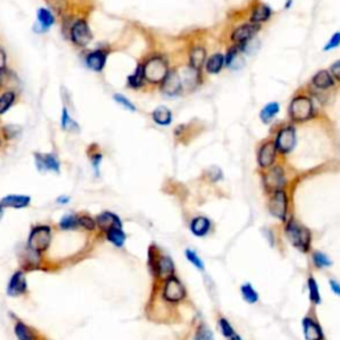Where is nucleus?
I'll return each mask as SVG.
<instances>
[{
    "label": "nucleus",
    "mask_w": 340,
    "mask_h": 340,
    "mask_svg": "<svg viewBox=\"0 0 340 340\" xmlns=\"http://www.w3.org/2000/svg\"><path fill=\"white\" fill-rule=\"evenodd\" d=\"M148 268L157 287L175 275L174 261L170 255L162 253L156 245H151L148 250Z\"/></svg>",
    "instance_id": "1"
},
{
    "label": "nucleus",
    "mask_w": 340,
    "mask_h": 340,
    "mask_svg": "<svg viewBox=\"0 0 340 340\" xmlns=\"http://www.w3.org/2000/svg\"><path fill=\"white\" fill-rule=\"evenodd\" d=\"M156 288H158L160 291L161 301L166 304H171V306L180 304L188 298L186 287L177 275H173L169 279H166L165 282L161 283Z\"/></svg>",
    "instance_id": "2"
},
{
    "label": "nucleus",
    "mask_w": 340,
    "mask_h": 340,
    "mask_svg": "<svg viewBox=\"0 0 340 340\" xmlns=\"http://www.w3.org/2000/svg\"><path fill=\"white\" fill-rule=\"evenodd\" d=\"M284 234L288 242L301 253H308L311 248V233L307 227L294 219H290L284 227Z\"/></svg>",
    "instance_id": "3"
},
{
    "label": "nucleus",
    "mask_w": 340,
    "mask_h": 340,
    "mask_svg": "<svg viewBox=\"0 0 340 340\" xmlns=\"http://www.w3.org/2000/svg\"><path fill=\"white\" fill-rule=\"evenodd\" d=\"M52 238H54V230L49 225H36L29 231L27 247L44 255L51 247Z\"/></svg>",
    "instance_id": "4"
},
{
    "label": "nucleus",
    "mask_w": 340,
    "mask_h": 340,
    "mask_svg": "<svg viewBox=\"0 0 340 340\" xmlns=\"http://www.w3.org/2000/svg\"><path fill=\"white\" fill-rule=\"evenodd\" d=\"M314 104L311 98L306 96H298L292 98L288 107V116L292 122H306L314 116Z\"/></svg>",
    "instance_id": "5"
},
{
    "label": "nucleus",
    "mask_w": 340,
    "mask_h": 340,
    "mask_svg": "<svg viewBox=\"0 0 340 340\" xmlns=\"http://www.w3.org/2000/svg\"><path fill=\"white\" fill-rule=\"evenodd\" d=\"M169 68L168 63L162 57L154 56L151 57L145 64H144V73H145V80L149 83L158 84L162 83L169 75Z\"/></svg>",
    "instance_id": "6"
},
{
    "label": "nucleus",
    "mask_w": 340,
    "mask_h": 340,
    "mask_svg": "<svg viewBox=\"0 0 340 340\" xmlns=\"http://www.w3.org/2000/svg\"><path fill=\"white\" fill-rule=\"evenodd\" d=\"M5 294L10 298L24 297L28 294V281L25 270L19 268L11 275L8 284L5 287Z\"/></svg>",
    "instance_id": "7"
},
{
    "label": "nucleus",
    "mask_w": 340,
    "mask_h": 340,
    "mask_svg": "<svg viewBox=\"0 0 340 340\" xmlns=\"http://www.w3.org/2000/svg\"><path fill=\"white\" fill-rule=\"evenodd\" d=\"M274 142H275V146H277L278 153H281V154L291 153L294 151L295 145H297V132H295V128L287 125V127H283L282 129H279Z\"/></svg>",
    "instance_id": "8"
},
{
    "label": "nucleus",
    "mask_w": 340,
    "mask_h": 340,
    "mask_svg": "<svg viewBox=\"0 0 340 340\" xmlns=\"http://www.w3.org/2000/svg\"><path fill=\"white\" fill-rule=\"evenodd\" d=\"M268 211L272 217L286 221L287 213H288V197L284 190H278L275 193H271V197L268 199Z\"/></svg>",
    "instance_id": "9"
},
{
    "label": "nucleus",
    "mask_w": 340,
    "mask_h": 340,
    "mask_svg": "<svg viewBox=\"0 0 340 340\" xmlns=\"http://www.w3.org/2000/svg\"><path fill=\"white\" fill-rule=\"evenodd\" d=\"M264 188L268 193H275L278 190H283L284 184H286V177H284V170L282 166H274L264 173L263 177Z\"/></svg>",
    "instance_id": "10"
},
{
    "label": "nucleus",
    "mask_w": 340,
    "mask_h": 340,
    "mask_svg": "<svg viewBox=\"0 0 340 340\" xmlns=\"http://www.w3.org/2000/svg\"><path fill=\"white\" fill-rule=\"evenodd\" d=\"M259 24H254V23H247V24H242L234 29L231 34V41L235 44V47L242 48L246 44L250 43L255 35L259 32Z\"/></svg>",
    "instance_id": "11"
},
{
    "label": "nucleus",
    "mask_w": 340,
    "mask_h": 340,
    "mask_svg": "<svg viewBox=\"0 0 340 340\" xmlns=\"http://www.w3.org/2000/svg\"><path fill=\"white\" fill-rule=\"evenodd\" d=\"M278 149L275 146V142L267 141L264 142L258 151V165L262 169H270L274 162L277 160Z\"/></svg>",
    "instance_id": "12"
},
{
    "label": "nucleus",
    "mask_w": 340,
    "mask_h": 340,
    "mask_svg": "<svg viewBox=\"0 0 340 340\" xmlns=\"http://www.w3.org/2000/svg\"><path fill=\"white\" fill-rule=\"evenodd\" d=\"M71 38L73 43L77 44L78 47H85L92 41V32L89 31V27L84 20H78L71 29Z\"/></svg>",
    "instance_id": "13"
},
{
    "label": "nucleus",
    "mask_w": 340,
    "mask_h": 340,
    "mask_svg": "<svg viewBox=\"0 0 340 340\" xmlns=\"http://www.w3.org/2000/svg\"><path fill=\"white\" fill-rule=\"evenodd\" d=\"M96 224H97V228L102 234L108 233L112 228L124 227L121 218L112 211H102L98 214L96 217Z\"/></svg>",
    "instance_id": "14"
},
{
    "label": "nucleus",
    "mask_w": 340,
    "mask_h": 340,
    "mask_svg": "<svg viewBox=\"0 0 340 340\" xmlns=\"http://www.w3.org/2000/svg\"><path fill=\"white\" fill-rule=\"evenodd\" d=\"M14 334L18 340H41L38 330H35L25 321H20L19 318H15Z\"/></svg>",
    "instance_id": "15"
},
{
    "label": "nucleus",
    "mask_w": 340,
    "mask_h": 340,
    "mask_svg": "<svg viewBox=\"0 0 340 340\" xmlns=\"http://www.w3.org/2000/svg\"><path fill=\"white\" fill-rule=\"evenodd\" d=\"M302 327L306 340H324V332L321 330V324L311 316H306L303 319Z\"/></svg>",
    "instance_id": "16"
},
{
    "label": "nucleus",
    "mask_w": 340,
    "mask_h": 340,
    "mask_svg": "<svg viewBox=\"0 0 340 340\" xmlns=\"http://www.w3.org/2000/svg\"><path fill=\"white\" fill-rule=\"evenodd\" d=\"M43 254H39L31 250V248L25 247L23 253L20 254V264L23 270H35L43 266Z\"/></svg>",
    "instance_id": "17"
},
{
    "label": "nucleus",
    "mask_w": 340,
    "mask_h": 340,
    "mask_svg": "<svg viewBox=\"0 0 340 340\" xmlns=\"http://www.w3.org/2000/svg\"><path fill=\"white\" fill-rule=\"evenodd\" d=\"M182 81H181L180 73L175 71H170L169 75L166 76V78L162 81L161 89L162 92L168 94V96H175L182 91Z\"/></svg>",
    "instance_id": "18"
},
{
    "label": "nucleus",
    "mask_w": 340,
    "mask_h": 340,
    "mask_svg": "<svg viewBox=\"0 0 340 340\" xmlns=\"http://www.w3.org/2000/svg\"><path fill=\"white\" fill-rule=\"evenodd\" d=\"M189 228L194 237L204 238V237H206V235L210 233V230H211V221H210L208 217L198 215V217H194V218L190 221Z\"/></svg>",
    "instance_id": "19"
},
{
    "label": "nucleus",
    "mask_w": 340,
    "mask_h": 340,
    "mask_svg": "<svg viewBox=\"0 0 340 340\" xmlns=\"http://www.w3.org/2000/svg\"><path fill=\"white\" fill-rule=\"evenodd\" d=\"M29 204H31L29 195L10 194L0 199V205L3 208H11V209H24V208H28Z\"/></svg>",
    "instance_id": "20"
},
{
    "label": "nucleus",
    "mask_w": 340,
    "mask_h": 340,
    "mask_svg": "<svg viewBox=\"0 0 340 340\" xmlns=\"http://www.w3.org/2000/svg\"><path fill=\"white\" fill-rule=\"evenodd\" d=\"M35 160H36V166L40 171H44V170H52L55 173L60 171V164L56 160V157H54L52 154L41 156L39 153H35Z\"/></svg>",
    "instance_id": "21"
},
{
    "label": "nucleus",
    "mask_w": 340,
    "mask_h": 340,
    "mask_svg": "<svg viewBox=\"0 0 340 340\" xmlns=\"http://www.w3.org/2000/svg\"><path fill=\"white\" fill-rule=\"evenodd\" d=\"M250 16H251V23L261 24V23H264V21L270 20V18L272 16V11L267 4L261 3V4H257L254 7Z\"/></svg>",
    "instance_id": "22"
},
{
    "label": "nucleus",
    "mask_w": 340,
    "mask_h": 340,
    "mask_svg": "<svg viewBox=\"0 0 340 340\" xmlns=\"http://www.w3.org/2000/svg\"><path fill=\"white\" fill-rule=\"evenodd\" d=\"M105 61H107V52L100 51V49L87 56V65L94 72H101L105 65Z\"/></svg>",
    "instance_id": "23"
},
{
    "label": "nucleus",
    "mask_w": 340,
    "mask_h": 340,
    "mask_svg": "<svg viewBox=\"0 0 340 340\" xmlns=\"http://www.w3.org/2000/svg\"><path fill=\"white\" fill-rule=\"evenodd\" d=\"M105 238L109 243H112L113 246L116 248H122L125 246V242H127L128 235L127 233L124 231V227H117L109 230L108 233L104 234Z\"/></svg>",
    "instance_id": "24"
},
{
    "label": "nucleus",
    "mask_w": 340,
    "mask_h": 340,
    "mask_svg": "<svg viewBox=\"0 0 340 340\" xmlns=\"http://www.w3.org/2000/svg\"><path fill=\"white\" fill-rule=\"evenodd\" d=\"M335 78L331 75L330 71H319L315 76L312 77V85L318 89H328L334 87Z\"/></svg>",
    "instance_id": "25"
},
{
    "label": "nucleus",
    "mask_w": 340,
    "mask_h": 340,
    "mask_svg": "<svg viewBox=\"0 0 340 340\" xmlns=\"http://www.w3.org/2000/svg\"><path fill=\"white\" fill-rule=\"evenodd\" d=\"M38 24L35 25V31L36 32H45L51 25L55 23V18L52 14L45 8H40L38 11Z\"/></svg>",
    "instance_id": "26"
},
{
    "label": "nucleus",
    "mask_w": 340,
    "mask_h": 340,
    "mask_svg": "<svg viewBox=\"0 0 340 340\" xmlns=\"http://www.w3.org/2000/svg\"><path fill=\"white\" fill-rule=\"evenodd\" d=\"M206 61V49L204 47H194L190 52V67L195 71L202 68V65Z\"/></svg>",
    "instance_id": "27"
},
{
    "label": "nucleus",
    "mask_w": 340,
    "mask_h": 340,
    "mask_svg": "<svg viewBox=\"0 0 340 340\" xmlns=\"http://www.w3.org/2000/svg\"><path fill=\"white\" fill-rule=\"evenodd\" d=\"M151 117L156 122L157 125H161V127H166V125H170V122L173 120V116H171V112H170L169 108L166 107H158L156 108L153 113H151Z\"/></svg>",
    "instance_id": "28"
},
{
    "label": "nucleus",
    "mask_w": 340,
    "mask_h": 340,
    "mask_svg": "<svg viewBox=\"0 0 340 340\" xmlns=\"http://www.w3.org/2000/svg\"><path fill=\"white\" fill-rule=\"evenodd\" d=\"M58 227L61 228L63 231H73V230L80 228V225H78V214H65L63 218L60 219Z\"/></svg>",
    "instance_id": "29"
},
{
    "label": "nucleus",
    "mask_w": 340,
    "mask_h": 340,
    "mask_svg": "<svg viewBox=\"0 0 340 340\" xmlns=\"http://www.w3.org/2000/svg\"><path fill=\"white\" fill-rule=\"evenodd\" d=\"M225 65V56L222 54H214L206 61V71L209 73H219Z\"/></svg>",
    "instance_id": "30"
},
{
    "label": "nucleus",
    "mask_w": 340,
    "mask_h": 340,
    "mask_svg": "<svg viewBox=\"0 0 340 340\" xmlns=\"http://www.w3.org/2000/svg\"><path fill=\"white\" fill-rule=\"evenodd\" d=\"M279 108L281 107H279L278 102H270V104H267V105L261 111V120H262L264 124H268V122L271 121L272 118L279 113Z\"/></svg>",
    "instance_id": "31"
},
{
    "label": "nucleus",
    "mask_w": 340,
    "mask_h": 340,
    "mask_svg": "<svg viewBox=\"0 0 340 340\" xmlns=\"http://www.w3.org/2000/svg\"><path fill=\"white\" fill-rule=\"evenodd\" d=\"M145 83V73H144V65H138L136 72L128 77V84L132 88H141Z\"/></svg>",
    "instance_id": "32"
},
{
    "label": "nucleus",
    "mask_w": 340,
    "mask_h": 340,
    "mask_svg": "<svg viewBox=\"0 0 340 340\" xmlns=\"http://www.w3.org/2000/svg\"><path fill=\"white\" fill-rule=\"evenodd\" d=\"M307 288H308V297H310V301L312 302V304H321V292H319V287H318V283L312 277L308 278L307 281Z\"/></svg>",
    "instance_id": "33"
},
{
    "label": "nucleus",
    "mask_w": 340,
    "mask_h": 340,
    "mask_svg": "<svg viewBox=\"0 0 340 340\" xmlns=\"http://www.w3.org/2000/svg\"><path fill=\"white\" fill-rule=\"evenodd\" d=\"M241 294H242L243 299L247 302V303H250V304L257 303L258 299H259L258 292L254 290V287L250 283H245V284L241 286Z\"/></svg>",
    "instance_id": "34"
},
{
    "label": "nucleus",
    "mask_w": 340,
    "mask_h": 340,
    "mask_svg": "<svg viewBox=\"0 0 340 340\" xmlns=\"http://www.w3.org/2000/svg\"><path fill=\"white\" fill-rule=\"evenodd\" d=\"M78 225H80V227L84 228L85 231H91V233H93V231L97 228L96 218H92V217L88 215V214L78 215Z\"/></svg>",
    "instance_id": "35"
},
{
    "label": "nucleus",
    "mask_w": 340,
    "mask_h": 340,
    "mask_svg": "<svg viewBox=\"0 0 340 340\" xmlns=\"http://www.w3.org/2000/svg\"><path fill=\"white\" fill-rule=\"evenodd\" d=\"M193 340H214V335L205 323H199L198 327L195 328Z\"/></svg>",
    "instance_id": "36"
},
{
    "label": "nucleus",
    "mask_w": 340,
    "mask_h": 340,
    "mask_svg": "<svg viewBox=\"0 0 340 340\" xmlns=\"http://www.w3.org/2000/svg\"><path fill=\"white\" fill-rule=\"evenodd\" d=\"M185 257H186V259H188V261H189V262L191 263L195 268H198L199 271H204L205 270L204 261L199 258L198 254L195 253L193 248H186V250H185Z\"/></svg>",
    "instance_id": "37"
},
{
    "label": "nucleus",
    "mask_w": 340,
    "mask_h": 340,
    "mask_svg": "<svg viewBox=\"0 0 340 340\" xmlns=\"http://www.w3.org/2000/svg\"><path fill=\"white\" fill-rule=\"evenodd\" d=\"M15 101V93L14 92H5L0 96V114H4Z\"/></svg>",
    "instance_id": "38"
},
{
    "label": "nucleus",
    "mask_w": 340,
    "mask_h": 340,
    "mask_svg": "<svg viewBox=\"0 0 340 340\" xmlns=\"http://www.w3.org/2000/svg\"><path fill=\"white\" fill-rule=\"evenodd\" d=\"M312 262L318 268H324L330 267L331 266V259L327 257L326 254L321 253V251H314L312 253Z\"/></svg>",
    "instance_id": "39"
},
{
    "label": "nucleus",
    "mask_w": 340,
    "mask_h": 340,
    "mask_svg": "<svg viewBox=\"0 0 340 340\" xmlns=\"http://www.w3.org/2000/svg\"><path fill=\"white\" fill-rule=\"evenodd\" d=\"M218 327L221 334L226 338V339H230L235 335V331H234L233 326L230 324V321L226 319V318H219L218 319Z\"/></svg>",
    "instance_id": "40"
},
{
    "label": "nucleus",
    "mask_w": 340,
    "mask_h": 340,
    "mask_svg": "<svg viewBox=\"0 0 340 340\" xmlns=\"http://www.w3.org/2000/svg\"><path fill=\"white\" fill-rule=\"evenodd\" d=\"M114 100H116L120 105H122V107H125L127 109H129V111H132V112H136L137 108L132 104L129 100H128L125 96H122V94H114Z\"/></svg>",
    "instance_id": "41"
},
{
    "label": "nucleus",
    "mask_w": 340,
    "mask_h": 340,
    "mask_svg": "<svg viewBox=\"0 0 340 340\" xmlns=\"http://www.w3.org/2000/svg\"><path fill=\"white\" fill-rule=\"evenodd\" d=\"M61 121H63V128L64 129H72V128H77V125H76V122L73 121L72 118L68 116V111L64 108L63 109V118H61Z\"/></svg>",
    "instance_id": "42"
},
{
    "label": "nucleus",
    "mask_w": 340,
    "mask_h": 340,
    "mask_svg": "<svg viewBox=\"0 0 340 340\" xmlns=\"http://www.w3.org/2000/svg\"><path fill=\"white\" fill-rule=\"evenodd\" d=\"M340 45V32H336V34L332 35V38L330 39V41L326 44L324 47V51H331V49L336 48Z\"/></svg>",
    "instance_id": "43"
},
{
    "label": "nucleus",
    "mask_w": 340,
    "mask_h": 340,
    "mask_svg": "<svg viewBox=\"0 0 340 340\" xmlns=\"http://www.w3.org/2000/svg\"><path fill=\"white\" fill-rule=\"evenodd\" d=\"M208 175H209V178L213 181V182H217V181H219L222 178V171H221V169L217 168V166H213V168H210V169L208 170Z\"/></svg>",
    "instance_id": "44"
},
{
    "label": "nucleus",
    "mask_w": 340,
    "mask_h": 340,
    "mask_svg": "<svg viewBox=\"0 0 340 340\" xmlns=\"http://www.w3.org/2000/svg\"><path fill=\"white\" fill-rule=\"evenodd\" d=\"M330 72H331V75L334 76V78H335V80L340 81V60H338L336 63L332 64Z\"/></svg>",
    "instance_id": "45"
},
{
    "label": "nucleus",
    "mask_w": 340,
    "mask_h": 340,
    "mask_svg": "<svg viewBox=\"0 0 340 340\" xmlns=\"http://www.w3.org/2000/svg\"><path fill=\"white\" fill-rule=\"evenodd\" d=\"M330 286H331V290L334 291V294L338 295V297H340V283H338L336 281H334V279H331Z\"/></svg>",
    "instance_id": "46"
},
{
    "label": "nucleus",
    "mask_w": 340,
    "mask_h": 340,
    "mask_svg": "<svg viewBox=\"0 0 340 340\" xmlns=\"http://www.w3.org/2000/svg\"><path fill=\"white\" fill-rule=\"evenodd\" d=\"M5 64H7V56H5L4 51L0 48V71L5 68Z\"/></svg>",
    "instance_id": "47"
},
{
    "label": "nucleus",
    "mask_w": 340,
    "mask_h": 340,
    "mask_svg": "<svg viewBox=\"0 0 340 340\" xmlns=\"http://www.w3.org/2000/svg\"><path fill=\"white\" fill-rule=\"evenodd\" d=\"M101 154H98L96 158H93V168H94V170H96V174H98V164H100V161H101Z\"/></svg>",
    "instance_id": "48"
},
{
    "label": "nucleus",
    "mask_w": 340,
    "mask_h": 340,
    "mask_svg": "<svg viewBox=\"0 0 340 340\" xmlns=\"http://www.w3.org/2000/svg\"><path fill=\"white\" fill-rule=\"evenodd\" d=\"M69 201H71V198H69V197H67V195H61V197H58L57 198V204L67 205Z\"/></svg>",
    "instance_id": "49"
},
{
    "label": "nucleus",
    "mask_w": 340,
    "mask_h": 340,
    "mask_svg": "<svg viewBox=\"0 0 340 340\" xmlns=\"http://www.w3.org/2000/svg\"><path fill=\"white\" fill-rule=\"evenodd\" d=\"M228 340H242V338H241V336L237 335V334H235V335H234L233 338H230V339H228Z\"/></svg>",
    "instance_id": "50"
},
{
    "label": "nucleus",
    "mask_w": 340,
    "mask_h": 340,
    "mask_svg": "<svg viewBox=\"0 0 340 340\" xmlns=\"http://www.w3.org/2000/svg\"><path fill=\"white\" fill-rule=\"evenodd\" d=\"M3 213H4V208L0 205V219H1V217H3Z\"/></svg>",
    "instance_id": "51"
}]
</instances>
